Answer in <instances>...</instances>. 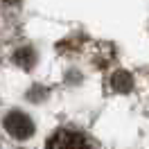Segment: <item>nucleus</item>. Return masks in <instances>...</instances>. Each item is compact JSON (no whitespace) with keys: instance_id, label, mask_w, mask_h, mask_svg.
<instances>
[{"instance_id":"nucleus-1","label":"nucleus","mask_w":149,"mask_h":149,"mask_svg":"<svg viewBox=\"0 0 149 149\" xmlns=\"http://www.w3.org/2000/svg\"><path fill=\"white\" fill-rule=\"evenodd\" d=\"M47 149H93V147H91V142H88L81 133L61 129L50 138Z\"/></svg>"},{"instance_id":"nucleus-2","label":"nucleus","mask_w":149,"mask_h":149,"mask_svg":"<svg viewBox=\"0 0 149 149\" xmlns=\"http://www.w3.org/2000/svg\"><path fill=\"white\" fill-rule=\"evenodd\" d=\"M5 129H7L9 136H14V138H18V140H25L34 133V124H32V120H29L25 113L11 111L5 118Z\"/></svg>"},{"instance_id":"nucleus-3","label":"nucleus","mask_w":149,"mask_h":149,"mask_svg":"<svg viewBox=\"0 0 149 149\" xmlns=\"http://www.w3.org/2000/svg\"><path fill=\"white\" fill-rule=\"evenodd\" d=\"M111 86L118 93H129L131 88H133V79H131V74L127 72V70H118L111 79Z\"/></svg>"},{"instance_id":"nucleus-4","label":"nucleus","mask_w":149,"mask_h":149,"mask_svg":"<svg viewBox=\"0 0 149 149\" xmlns=\"http://www.w3.org/2000/svg\"><path fill=\"white\" fill-rule=\"evenodd\" d=\"M14 61L18 65H23V68H29V65L34 63V52L27 50V47H23V50H18V52L14 54Z\"/></svg>"}]
</instances>
